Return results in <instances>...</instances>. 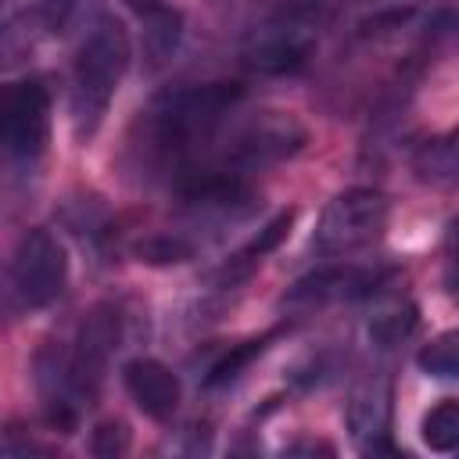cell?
Segmentation results:
<instances>
[{
  "label": "cell",
  "instance_id": "1",
  "mask_svg": "<svg viewBox=\"0 0 459 459\" xmlns=\"http://www.w3.org/2000/svg\"><path fill=\"white\" fill-rule=\"evenodd\" d=\"M244 86L237 82H194L179 90H165L143 111V140L161 172L176 179L197 158H204L208 140L222 126V118L240 104Z\"/></svg>",
  "mask_w": 459,
  "mask_h": 459
},
{
  "label": "cell",
  "instance_id": "2",
  "mask_svg": "<svg viewBox=\"0 0 459 459\" xmlns=\"http://www.w3.org/2000/svg\"><path fill=\"white\" fill-rule=\"evenodd\" d=\"M126 68H129V36L122 22L97 18L86 29L72 65V122L79 140L93 136L97 126L104 122Z\"/></svg>",
  "mask_w": 459,
  "mask_h": 459
},
{
  "label": "cell",
  "instance_id": "3",
  "mask_svg": "<svg viewBox=\"0 0 459 459\" xmlns=\"http://www.w3.org/2000/svg\"><path fill=\"white\" fill-rule=\"evenodd\" d=\"M68 280V255L65 244L43 230L32 226L18 237L11 262H7V305L11 312H36L50 305Z\"/></svg>",
  "mask_w": 459,
  "mask_h": 459
},
{
  "label": "cell",
  "instance_id": "4",
  "mask_svg": "<svg viewBox=\"0 0 459 459\" xmlns=\"http://www.w3.org/2000/svg\"><path fill=\"white\" fill-rule=\"evenodd\" d=\"M387 215H391V208H387V197L380 190H366V186L344 190L323 208L316 233H312V247L319 255L362 251L384 237Z\"/></svg>",
  "mask_w": 459,
  "mask_h": 459
},
{
  "label": "cell",
  "instance_id": "5",
  "mask_svg": "<svg viewBox=\"0 0 459 459\" xmlns=\"http://www.w3.org/2000/svg\"><path fill=\"white\" fill-rule=\"evenodd\" d=\"M305 143V126L294 118V115H283V111H258L251 115L244 126H237L222 147L215 154H208L212 161L247 176L255 169H265L273 161H283L290 158L294 151H301Z\"/></svg>",
  "mask_w": 459,
  "mask_h": 459
},
{
  "label": "cell",
  "instance_id": "6",
  "mask_svg": "<svg viewBox=\"0 0 459 459\" xmlns=\"http://www.w3.org/2000/svg\"><path fill=\"white\" fill-rule=\"evenodd\" d=\"M118 333H122L118 308L115 305H93L82 316V323L75 330V341L68 344V377H72L79 398L86 402V409L100 394L108 362H111V355L118 348Z\"/></svg>",
  "mask_w": 459,
  "mask_h": 459
},
{
  "label": "cell",
  "instance_id": "7",
  "mask_svg": "<svg viewBox=\"0 0 459 459\" xmlns=\"http://www.w3.org/2000/svg\"><path fill=\"white\" fill-rule=\"evenodd\" d=\"M50 136V93L39 79H22L4 97V151L11 161L32 165Z\"/></svg>",
  "mask_w": 459,
  "mask_h": 459
},
{
  "label": "cell",
  "instance_id": "8",
  "mask_svg": "<svg viewBox=\"0 0 459 459\" xmlns=\"http://www.w3.org/2000/svg\"><path fill=\"white\" fill-rule=\"evenodd\" d=\"M316 50V32L301 22H269L262 25L247 47H244V65L258 75H290L308 65Z\"/></svg>",
  "mask_w": 459,
  "mask_h": 459
},
{
  "label": "cell",
  "instance_id": "9",
  "mask_svg": "<svg viewBox=\"0 0 459 459\" xmlns=\"http://www.w3.org/2000/svg\"><path fill=\"white\" fill-rule=\"evenodd\" d=\"M344 420H348L351 437L377 452L380 437L387 434V423H391V380L384 373H366L348 394Z\"/></svg>",
  "mask_w": 459,
  "mask_h": 459
},
{
  "label": "cell",
  "instance_id": "10",
  "mask_svg": "<svg viewBox=\"0 0 459 459\" xmlns=\"http://www.w3.org/2000/svg\"><path fill=\"white\" fill-rule=\"evenodd\" d=\"M126 391L136 409L151 420H169L179 405V377L158 359H133L122 369Z\"/></svg>",
  "mask_w": 459,
  "mask_h": 459
},
{
  "label": "cell",
  "instance_id": "11",
  "mask_svg": "<svg viewBox=\"0 0 459 459\" xmlns=\"http://www.w3.org/2000/svg\"><path fill=\"white\" fill-rule=\"evenodd\" d=\"M373 283H377V273L351 269V265H333V269H319V273L298 280L283 294V305H290V308H312V305H323V301L359 298V294H369Z\"/></svg>",
  "mask_w": 459,
  "mask_h": 459
},
{
  "label": "cell",
  "instance_id": "12",
  "mask_svg": "<svg viewBox=\"0 0 459 459\" xmlns=\"http://www.w3.org/2000/svg\"><path fill=\"white\" fill-rule=\"evenodd\" d=\"M129 14L140 25V43L151 65H161L172 57V50L183 39V11L165 0H126Z\"/></svg>",
  "mask_w": 459,
  "mask_h": 459
},
{
  "label": "cell",
  "instance_id": "13",
  "mask_svg": "<svg viewBox=\"0 0 459 459\" xmlns=\"http://www.w3.org/2000/svg\"><path fill=\"white\" fill-rule=\"evenodd\" d=\"M409 165H412V176L423 186H434V190L459 186V133L423 140L412 151V161Z\"/></svg>",
  "mask_w": 459,
  "mask_h": 459
},
{
  "label": "cell",
  "instance_id": "14",
  "mask_svg": "<svg viewBox=\"0 0 459 459\" xmlns=\"http://www.w3.org/2000/svg\"><path fill=\"white\" fill-rule=\"evenodd\" d=\"M290 219H294L290 212H280L273 222H265V226H262V230H258V233H255V237H251V240H247L233 258H226V262L212 273V283H219V287H233V283L247 280V276H251V269H255V265H258V262H262V258H265V255H269V251L287 237Z\"/></svg>",
  "mask_w": 459,
  "mask_h": 459
},
{
  "label": "cell",
  "instance_id": "15",
  "mask_svg": "<svg viewBox=\"0 0 459 459\" xmlns=\"http://www.w3.org/2000/svg\"><path fill=\"white\" fill-rule=\"evenodd\" d=\"M412 330H416V305L412 301H402V298L384 301L373 312V319H369V341L377 348H384V351L394 348V344H402Z\"/></svg>",
  "mask_w": 459,
  "mask_h": 459
},
{
  "label": "cell",
  "instance_id": "16",
  "mask_svg": "<svg viewBox=\"0 0 459 459\" xmlns=\"http://www.w3.org/2000/svg\"><path fill=\"white\" fill-rule=\"evenodd\" d=\"M420 369L437 380H459V330H445L434 341H427L416 355Z\"/></svg>",
  "mask_w": 459,
  "mask_h": 459
},
{
  "label": "cell",
  "instance_id": "17",
  "mask_svg": "<svg viewBox=\"0 0 459 459\" xmlns=\"http://www.w3.org/2000/svg\"><path fill=\"white\" fill-rule=\"evenodd\" d=\"M423 441L434 452H455L459 448V402H437L427 416H423Z\"/></svg>",
  "mask_w": 459,
  "mask_h": 459
},
{
  "label": "cell",
  "instance_id": "18",
  "mask_svg": "<svg viewBox=\"0 0 459 459\" xmlns=\"http://www.w3.org/2000/svg\"><path fill=\"white\" fill-rule=\"evenodd\" d=\"M262 348H265V337H255V341H244V344H233L208 373H204V387H222V384H230V380H237L240 377V369L255 359V355H262Z\"/></svg>",
  "mask_w": 459,
  "mask_h": 459
},
{
  "label": "cell",
  "instance_id": "19",
  "mask_svg": "<svg viewBox=\"0 0 459 459\" xmlns=\"http://www.w3.org/2000/svg\"><path fill=\"white\" fill-rule=\"evenodd\" d=\"M129 448V427L122 420H104L93 427L90 434V452L100 455V459H115Z\"/></svg>",
  "mask_w": 459,
  "mask_h": 459
},
{
  "label": "cell",
  "instance_id": "20",
  "mask_svg": "<svg viewBox=\"0 0 459 459\" xmlns=\"http://www.w3.org/2000/svg\"><path fill=\"white\" fill-rule=\"evenodd\" d=\"M136 255L143 258V262H186L190 255H194V244L190 240H183V237H172V233H165V237H151V240H143L140 247H136Z\"/></svg>",
  "mask_w": 459,
  "mask_h": 459
},
{
  "label": "cell",
  "instance_id": "21",
  "mask_svg": "<svg viewBox=\"0 0 459 459\" xmlns=\"http://www.w3.org/2000/svg\"><path fill=\"white\" fill-rule=\"evenodd\" d=\"M79 14V0H39V22L50 32H65Z\"/></svg>",
  "mask_w": 459,
  "mask_h": 459
},
{
  "label": "cell",
  "instance_id": "22",
  "mask_svg": "<svg viewBox=\"0 0 459 459\" xmlns=\"http://www.w3.org/2000/svg\"><path fill=\"white\" fill-rule=\"evenodd\" d=\"M445 251H448V255L459 262V215L448 222V233H445Z\"/></svg>",
  "mask_w": 459,
  "mask_h": 459
},
{
  "label": "cell",
  "instance_id": "23",
  "mask_svg": "<svg viewBox=\"0 0 459 459\" xmlns=\"http://www.w3.org/2000/svg\"><path fill=\"white\" fill-rule=\"evenodd\" d=\"M448 25H452V29H459V11H455V14L448 18Z\"/></svg>",
  "mask_w": 459,
  "mask_h": 459
}]
</instances>
